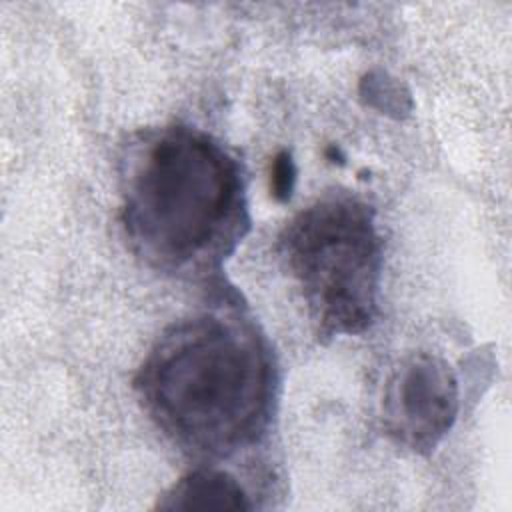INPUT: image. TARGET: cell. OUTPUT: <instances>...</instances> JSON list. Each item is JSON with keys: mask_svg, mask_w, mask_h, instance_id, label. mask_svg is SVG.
I'll use <instances>...</instances> for the list:
<instances>
[{"mask_svg": "<svg viewBox=\"0 0 512 512\" xmlns=\"http://www.w3.org/2000/svg\"><path fill=\"white\" fill-rule=\"evenodd\" d=\"M134 390L180 450L224 460L266 436L278 370L258 324L236 306H214L172 322L156 338Z\"/></svg>", "mask_w": 512, "mask_h": 512, "instance_id": "6da1fadb", "label": "cell"}, {"mask_svg": "<svg viewBox=\"0 0 512 512\" xmlns=\"http://www.w3.org/2000/svg\"><path fill=\"white\" fill-rule=\"evenodd\" d=\"M120 224L148 268L208 278L250 228L242 166L194 126L138 130L120 154Z\"/></svg>", "mask_w": 512, "mask_h": 512, "instance_id": "7a4b0ae2", "label": "cell"}, {"mask_svg": "<svg viewBox=\"0 0 512 512\" xmlns=\"http://www.w3.org/2000/svg\"><path fill=\"white\" fill-rule=\"evenodd\" d=\"M276 248L320 338L362 334L374 324L384 256L366 200L346 190L320 196L288 220Z\"/></svg>", "mask_w": 512, "mask_h": 512, "instance_id": "3957f363", "label": "cell"}, {"mask_svg": "<svg viewBox=\"0 0 512 512\" xmlns=\"http://www.w3.org/2000/svg\"><path fill=\"white\" fill-rule=\"evenodd\" d=\"M458 408L456 374L444 358L430 352L400 360L384 384V430L412 452H432L456 422Z\"/></svg>", "mask_w": 512, "mask_h": 512, "instance_id": "277c9868", "label": "cell"}, {"mask_svg": "<svg viewBox=\"0 0 512 512\" xmlns=\"http://www.w3.org/2000/svg\"><path fill=\"white\" fill-rule=\"evenodd\" d=\"M254 504L244 486L228 472L200 466L172 484L156 508L160 510H250Z\"/></svg>", "mask_w": 512, "mask_h": 512, "instance_id": "5b68a950", "label": "cell"}, {"mask_svg": "<svg viewBox=\"0 0 512 512\" xmlns=\"http://www.w3.org/2000/svg\"><path fill=\"white\" fill-rule=\"evenodd\" d=\"M294 180H296L294 162H292V158H290L288 152H280V154L274 158V164H272V176H270L272 194H274L278 200H288L290 194H292Z\"/></svg>", "mask_w": 512, "mask_h": 512, "instance_id": "8992f818", "label": "cell"}]
</instances>
